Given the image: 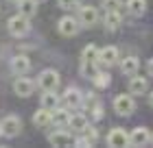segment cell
Returning a JSON list of instances; mask_svg holds the SVG:
<instances>
[{
  "label": "cell",
  "instance_id": "1",
  "mask_svg": "<svg viewBox=\"0 0 153 148\" xmlns=\"http://www.w3.org/2000/svg\"><path fill=\"white\" fill-rule=\"evenodd\" d=\"M7 29H9V33L13 37H24V35L29 33V29H31L29 18L22 15V13H18V15H13L9 22H7Z\"/></svg>",
  "mask_w": 153,
  "mask_h": 148
},
{
  "label": "cell",
  "instance_id": "2",
  "mask_svg": "<svg viewBox=\"0 0 153 148\" xmlns=\"http://www.w3.org/2000/svg\"><path fill=\"white\" fill-rule=\"evenodd\" d=\"M37 85L44 89V91H55L59 87V74L57 70H44L37 79Z\"/></svg>",
  "mask_w": 153,
  "mask_h": 148
},
{
  "label": "cell",
  "instance_id": "3",
  "mask_svg": "<svg viewBox=\"0 0 153 148\" xmlns=\"http://www.w3.org/2000/svg\"><path fill=\"white\" fill-rule=\"evenodd\" d=\"M0 131H2L4 137H16L20 131H22V120L18 116H7L2 122H0Z\"/></svg>",
  "mask_w": 153,
  "mask_h": 148
},
{
  "label": "cell",
  "instance_id": "4",
  "mask_svg": "<svg viewBox=\"0 0 153 148\" xmlns=\"http://www.w3.org/2000/svg\"><path fill=\"white\" fill-rule=\"evenodd\" d=\"M134 109H136V102H134V98H131L129 94L116 96V100H114V111H116L118 116H131V113H134Z\"/></svg>",
  "mask_w": 153,
  "mask_h": 148
},
{
  "label": "cell",
  "instance_id": "5",
  "mask_svg": "<svg viewBox=\"0 0 153 148\" xmlns=\"http://www.w3.org/2000/svg\"><path fill=\"white\" fill-rule=\"evenodd\" d=\"M33 89H35V83H33L31 79H26L24 74H22V76H18V79L13 81V91H16L18 96H22V98L31 96V94H33Z\"/></svg>",
  "mask_w": 153,
  "mask_h": 148
},
{
  "label": "cell",
  "instance_id": "6",
  "mask_svg": "<svg viewBox=\"0 0 153 148\" xmlns=\"http://www.w3.org/2000/svg\"><path fill=\"white\" fill-rule=\"evenodd\" d=\"M57 31L64 35V37H72V35H76V31H79V22L70 15H64L57 22Z\"/></svg>",
  "mask_w": 153,
  "mask_h": 148
},
{
  "label": "cell",
  "instance_id": "7",
  "mask_svg": "<svg viewBox=\"0 0 153 148\" xmlns=\"http://www.w3.org/2000/svg\"><path fill=\"white\" fill-rule=\"evenodd\" d=\"M129 144V135L125 129H112L107 133V146H114V148H123Z\"/></svg>",
  "mask_w": 153,
  "mask_h": 148
},
{
  "label": "cell",
  "instance_id": "8",
  "mask_svg": "<svg viewBox=\"0 0 153 148\" xmlns=\"http://www.w3.org/2000/svg\"><path fill=\"white\" fill-rule=\"evenodd\" d=\"M118 61V48L116 46H105L99 50V59L96 63H101V66H114Z\"/></svg>",
  "mask_w": 153,
  "mask_h": 148
},
{
  "label": "cell",
  "instance_id": "9",
  "mask_svg": "<svg viewBox=\"0 0 153 148\" xmlns=\"http://www.w3.org/2000/svg\"><path fill=\"white\" fill-rule=\"evenodd\" d=\"M48 142L53 146H72L74 144V135L68 131H55L48 135Z\"/></svg>",
  "mask_w": 153,
  "mask_h": 148
},
{
  "label": "cell",
  "instance_id": "10",
  "mask_svg": "<svg viewBox=\"0 0 153 148\" xmlns=\"http://www.w3.org/2000/svg\"><path fill=\"white\" fill-rule=\"evenodd\" d=\"M11 70H13V74H18V76L26 74V72L31 70V61H29V57H24V54H18V57H13V59H11Z\"/></svg>",
  "mask_w": 153,
  "mask_h": 148
},
{
  "label": "cell",
  "instance_id": "11",
  "mask_svg": "<svg viewBox=\"0 0 153 148\" xmlns=\"http://www.w3.org/2000/svg\"><path fill=\"white\" fill-rule=\"evenodd\" d=\"M79 20L83 26H94L99 22V11L94 7H81V13H79Z\"/></svg>",
  "mask_w": 153,
  "mask_h": 148
},
{
  "label": "cell",
  "instance_id": "12",
  "mask_svg": "<svg viewBox=\"0 0 153 148\" xmlns=\"http://www.w3.org/2000/svg\"><path fill=\"white\" fill-rule=\"evenodd\" d=\"M149 89V83H147V79L144 76H131V81H129V91L131 94H136V96H142L144 91Z\"/></svg>",
  "mask_w": 153,
  "mask_h": 148
},
{
  "label": "cell",
  "instance_id": "13",
  "mask_svg": "<svg viewBox=\"0 0 153 148\" xmlns=\"http://www.w3.org/2000/svg\"><path fill=\"white\" fill-rule=\"evenodd\" d=\"M149 139H151L149 131L140 126V129H136V131L129 135V146H144V144H149Z\"/></svg>",
  "mask_w": 153,
  "mask_h": 148
},
{
  "label": "cell",
  "instance_id": "14",
  "mask_svg": "<svg viewBox=\"0 0 153 148\" xmlns=\"http://www.w3.org/2000/svg\"><path fill=\"white\" fill-rule=\"evenodd\" d=\"M64 100H66V105L70 109H76V107H81V91L76 89V87H68L66 89V94H64Z\"/></svg>",
  "mask_w": 153,
  "mask_h": 148
},
{
  "label": "cell",
  "instance_id": "15",
  "mask_svg": "<svg viewBox=\"0 0 153 148\" xmlns=\"http://www.w3.org/2000/svg\"><path fill=\"white\" fill-rule=\"evenodd\" d=\"M68 120H70V113H68L66 109H55L53 111V118H51V124H55L57 129H66L68 126Z\"/></svg>",
  "mask_w": 153,
  "mask_h": 148
},
{
  "label": "cell",
  "instance_id": "16",
  "mask_svg": "<svg viewBox=\"0 0 153 148\" xmlns=\"http://www.w3.org/2000/svg\"><path fill=\"white\" fill-rule=\"evenodd\" d=\"M138 68H140L138 57H127V59H123V63H120V70H123L125 76H134L138 72Z\"/></svg>",
  "mask_w": 153,
  "mask_h": 148
},
{
  "label": "cell",
  "instance_id": "17",
  "mask_svg": "<svg viewBox=\"0 0 153 148\" xmlns=\"http://www.w3.org/2000/svg\"><path fill=\"white\" fill-rule=\"evenodd\" d=\"M51 118H53V111H48L42 107L39 111H35V116H33V124L39 126V129H44V126L51 124Z\"/></svg>",
  "mask_w": 153,
  "mask_h": 148
},
{
  "label": "cell",
  "instance_id": "18",
  "mask_svg": "<svg viewBox=\"0 0 153 148\" xmlns=\"http://www.w3.org/2000/svg\"><path fill=\"white\" fill-rule=\"evenodd\" d=\"M85 126H88V118L85 116H70V120H68V129L74 131V133H83L85 131Z\"/></svg>",
  "mask_w": 153,
  "mask_h": 148
},
{
  "label": "cell",
  "instance_id": "19",
  "mask_svg": "<svg viewBox=\"0 0 153 148\" xmlns=\"http://www.w3.org/2000/svg\"><path fill=\"white\" fill-rule=\"evenodd\" d=\"M85 135H83L81 139H76V146H94L96 142H99V133H96V129H90V126H85Z\"/></svg>",
  "mask_w": 153,
  "mask_h": 148
},
{
  "label": "cell",
  "instance_id": "20",
  "mask_svg": "<svg viewBox=\"0 0 153 148\" xmlns=\"http://www.w3.org/2000/svg\"><path fill=\"white\" fill-rule=\"evenodd\" d=\"M120 22H123L120 11H107L105 13V26H107V31H116L118 26H120Z\"/></svg>",
  "mask_w": 153,
  "mask_h": 148
},
{
  "label": "cell",
  "instance_id": "21",
  "mask_svg": "<svg viewBox=\"0 0 153 148\" xmlns=\"http://www.w3.org/2000/svg\"><path fill=\"white\" fill-rule=\"evenodd\" d=\"M127 9L131 15H144L147 11V0H127Z\"/></svg>",
  "mask_w": 153,
  "mask_h": 148
},
{
  "label": "cell",
  "instance_id": "22",
  "mask_svg": "<svg viewBox=\"0 0 153 148\" xmlns=\"http://www.w3.org/2000/svg\"><path fill=\"white\" fill-rule=\"evenodd\" d=\"M20 13L22 15H26V18H33L37 13V2L35 0H20Z\"/></svg>",
  "mask_w": 153,
  "mask_h": 148
},
{
  "label": "cell",
  "instance_id": "23",
  "mask_svg": "<svg viewBox=\"0 0 153 148\" xmlns=\"http://www.w3.org/2000/svg\"><path fill=\"white\" fill-rule=\"evenodd\" d=\"M42 107L48 109V111H55V109L59 107V98H57V94H53V91H46V94L42 96Z\"/></svg>",
  "mask_w": 153,
  "mask_h": 148
},
{
  "label": "cell",
  "instance_id": "24",
  "mask_svg": "<svg viewBox=\"0 0 153 148\" xmlns=\"http://www.w3.org/2000/svg\"><path fill=\"white\" fill-rule=\"evenodd\" d=\"M96 59H99V48H96L94 44H90V46H85V50H83V61L96 63Z\"/></svg>",
  "mask_w": 153,
  "mask_h": 148
},
{
  "label": "cell",
  "instance_id": "25",
  "mask_svg": "<svg viewBox=\"0 0 153 148\" xmlns=\"http://www.w3.org/2000/svg\"><path fill=\"white\" fill-rule=\"evenodd\" d=\"M92 81H94L96 87H107V85H109V76H107L105 72H96V74L92 76Z\"/></svg>",
  "mask_w": 153,
  "mask_h": 148
},
{
  "label": "cell",
  "instance_id": "26",
  "mask_svg": "<svg viewBox=\"0 0 153 148\" xmlns=\"http://www.w3.org/2000/svg\"><path fill=\"white\" fill-rule=\"evenodd\" d=\"M103 9L105 11H120L123 0H103Z\"/></svg>",
  "mask_w": 153,
  "mask_h": 148
},
{
  "label": "cell",
  "instance_id": "27",
  "mask_svg": "<svg viewBox=\"0 0 153 148\" xmlns=\"http://www.w3.org/2000/svg\"><path fill=\"white\" fill-rule=\"evenodd\" d=\"M59 7L64 11H70V9H74V7H79V0H59Z\"/></svg>",
  "mask_w": 153,
  "mask_h": 148
},
{
  "label": "cell",
  "instance_id": "28",
  "mask_svg": "<svg viewBox=\"0 0 153 148\" xmlns=\"http://www.w3.org/2000/svg\"><path fill=\"white\" fill-rule=\"evenodd\" d=\"M147 70H149V74H151V76H153V59H151V61H149V66H147Z\"/></svg>",
  "mask_w": 153,
  "mask_h": 148
},
{
  "label": "cell",
  "instance_id": "29",
  "mask_svg": "<svg viewBox=\"0 0 153 148\" xmlns=\"http://www.w3.org/2000/svg\"><path fill=\"white\" fill-rule=\"evenodd\" d=\"M149 100H151V107H153V91H151V94H149Z\"/></svg>",
  "mask_w": 153,
  "mask_h": 148
},
{
  "label": "cell",
  "instance_id": "30",
  "mask_svg": "<svg viewBox=\"0 0 153 148\" xmlns=\"http://www.w3.org/2000/svg\"><path fill=\"white\" fill-rule=\"evenodd\" d=\"M9 2H20V0H9Z\"/></svg>",
  "mask_w": 153,
  "mask_h": 148
},
{
  "label": "cell",
  "instance_id": "31",
  "mask_svg": "<svg viewBox=\"0 0 153 148\" xmlns=\"http://www.w3.org/2000/svg\"><path fill=\"white\" fill-rule=\"evenodd\" d=\"M149 142H151V144H153V135H151V139H149Z\"/></svg>",
  "mask_w": 153,
  "mask_h": 148
},
{
  "label": "cell",
  "instance_id": "32",
  "mask_svg": "<svg viewBox=\"0 0 153 148\" xmlns=\"http://www.w3.org/2000/svg\"><path fill=\"white\" fill-rule=\"evenodd\" d=\"M35 2H42V0H35Z\"/></svg>",
  "mask_w": 153,
  "mask_h": 148
}]
</instances>
